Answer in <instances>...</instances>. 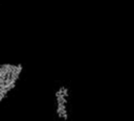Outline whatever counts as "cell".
Returning <instances> with one entry per match:
<instances>
[{"mask_svg": "<svg viewBox=\"0 0 134 121\" xmlns=\"http://www.w3.org/2000/svg\"><path fill=\"white\" fill-rule=\"evenodd\" d=\"M22 72L23 66L21 64L4 63L0 65V103L16 88Z\"/></svg>", "mask_w": 134, "mask_h": 121, "instance_id": "6da1fadb", "label": "cell"}, {"mask_svg": "<svg viewBox=\"0 0 134 121\" xmlns=\"http://www.w3.org/2000/svg\"><path fill=\"white\" fill-rule=\"evenodd\" d=\"M70 91L67 86H60L54 92V111L58 119L67 121L69 119Z\"/></svg>", "mask_w": 134, "mask_h": 121, "instance_id": "7a4b0ae2", "label": "cell"}]
</instances>
